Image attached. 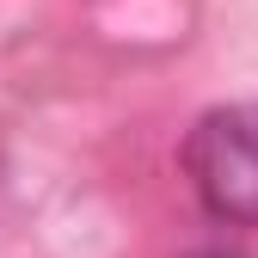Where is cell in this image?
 Instances as JSON below:
<instances>
[{
  "mask_svg": "<svg viewBox=\"0 0 258 258\" xmlns=\"http://www.w3.org/2000/svg\"><path fill=\"white\" fill-rule=\"evenodd\" d=\"M184 178L221 228H258V105H215L184 136Z\"/></svg>",
  "mask_w": 258,
  "mask_h": 258,
  "instance_id": "obj_1",
  "label": "cell"
},
{
  "mask_svg": "<svg viewBox=\"0 0 258 258\" xmlns=\"http://www.w3.org/2000/svg\"><path fill=\"white\" fill-rule=\"evenodd\" d=\"M190 258H240V252H221V246H209V252H190Z\"/></svg>",
  "mask_w": 258,
  "mask_h": 258,
  "instance_id": "obj_2",
  "label": "cell"
}]
</instances>
